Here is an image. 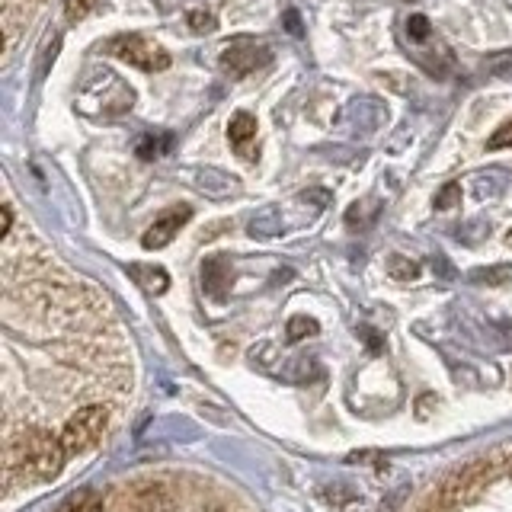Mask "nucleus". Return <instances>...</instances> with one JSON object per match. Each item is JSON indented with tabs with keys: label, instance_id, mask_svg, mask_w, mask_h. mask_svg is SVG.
I'll list each match as a JSON object with an SVG mask.
<instances>
[{
	"label": "nucleus",
	"instance_id": "6e6552de",
	"mask_svg": "<svg viewBox=\"0 0 512 512\" xmlns=\"http://www.w3.org/2000/svg\"><path fill=\"white\" fill-rule=\"evenodd\" d=\"M170 135H144L141 141H138V157L141 160H154V157H160L167 148H170Z\"/></svg>",
	"mask_w": 512,
	"mask_h": 512
},
{
	"label": "nucleus",
	"instance_id": "ddd939ff",
	"mask_svg": "<svg viewBox=\"0 0 512 512\" xmlns=\"http://www.w3.org/2000/svg\"><path fill=\"white\" fill-rule=\"evenodd\" d=\"M487 148H490V151L512 148V119H509V122H503L500 128H496V132H493V138L487 141Z\"/></svg>",
	"mask_w": 512,
	"mask_h": 512
},
{
	"label": "nucleus",
	"instance_id": "20e7f679",
	"mask_svg": "<svg viewBox=\"0 0 512 512\" xmlns=\"http://www.w3.org/2000/svg\"><path fill=\"white\" fill-rule=\"evenodd\" d=\"M269 58H272L269 45L253 42V39H237V42H231V45L221 52V68H224V71H231V74H237V77H247V74H253V71L266 68Z\"/></svg>",
	"mask_w": 512,
	"mask_h": 512
},
{
	"label": "nucleus",
	"instance_id": "9d476101",
	"mask_svg": "<svg viewBox=\"0 0 512 512\" xmlns=\"http://www.w3.org/2000/svg\"><path fill=\"white\" fill-rule=\"evenodd\" d=\"M311 333H317V320H311V317H292V320H288V340H292V343L304 340V336H311Z\"/></svg>",
	"mask_w": 512,
	"mask_h": 512
},
{
	"label": "nucleus",
	"instance_id": "2eb2a0df",
	"mask_svg": "<svg viewBox=\"0 0 512 512\" xmlns=\"http://www.w3.org/2000/svg\"><path fill=\"white\" fill-rule=\"evenodd\" d=\"M461 202V186L458 183H448L439 196H436V208H452V205H458Z\"/></svg>",
	"mask_w": 512,
	"mask_h": 512
},
{
	"label": "nucleus",
	"instance_id": "1a4fd4ad",
	"mask_svg": "<svg viewBox=\"0 0 512 512\" xmlns=\"http://www.w3.org/2000/svg\"><path fill=\"white\" fill-rule=\"evenodd\" d=\"M61 512H103V493H93V490L77 493Z\"/></svg>",
	"mask_w": 512,
	"mask_h": 512
},
{
	"label": "nucleus",
	"instance_id": "a211bd4d",
	"mask_svg": "<svg viewBox=\"0 0 512 512\" xmlns=\"http://www.w3.org/2000/svg\"><path fill=\"white\" fill-rule=\"evenodd\" d=\"M509 477H512V464H509Z\"/></svg>",
	"mask_w": 512,
	"mask_h": 512
},
{
	"label": "nucleus",
	"instance_id": "39448f33",
	"mask_svg": "<svg viewBox=\"0 0 512 512\" xmlns=\"http://www.w3.org/2000/svg\"><path fill=\"white\" fill-rule=\"evenodd\" d=\"M192 218V208L189 205H180V208H170V212L160 215L148 231H144L141 237V244L148 247V250H160V247H167L170 240L176 237V231L183 228V224Z\"/></svg>",
	"mask_w": 512,
	"mask_h": 512
},
{
	"label": "nucleus",
	"instance_id": "9b49d317",
	"mask_svg": "<svg viewBox=\"0 0 512 512\" xmlns=\"http://www.w3.org/2000/svg\"><path fill=\"white\" fill-rule=\"evenodd\" d=\"M429 32H432V26H429V20H426L423 13H416V16H410V20H407V36L410 39L423 42V39H429Z\"/></svg>",
	"mask_w": 512,
	"mask_h": 512
},
{
	"label": "nucleus",
	"instance_id": "7ed1b4c3",
	"mask_svg": "<svg viewBox=\"0 0 512 512\" xmlns=\"http://www.w3.org/2000/svg\"><path fill=\"white\" fill-rule=\"evenodd\" d=\"M106 52L112 58H119V61H128V64H135V68L141 71H164L170 68V55L164 52V48H157L151 42H144L141 36H116V39H109L106 42Z\"/></svg>",
	"mask_w": 512,
	"mask_h": 512
},
{
	"label": "nucleus",
	"instance_id": "f257e3e1",
	"mask_svg": "<svg viewBox=\"0 0 512 512\" xmlns=\"http://www.w3.org/2000/svg\"><path fill=\"white\" fill-rule=\"evenodd\" d=\"M64 452L61 436H52L48 429H26L20 439L7 442V484L20 474L26 484H39V480H52L64 468Z\"/></svg>",
	"mask_w": 512,
	"mask_h": 512
},
{
	"label": "nucleus",
	"instance_id": "f8f14e48",
	"mask_svg": "<svg viewBox=\"0 0 512 512\" xmlns=\"http://www.w3.org/2000/svg\"><path fill=\"white\" fill-rule=\"evenodd\" d=\"M186 23L192 26V32H212L218 23H215V16L212 13H205V10H192L186 16Z\"/></svg>",
	"mask_w": 512,
	"mask_h": 512
},
{
	"label": "nucleus",
	"instance_id": "4468645a",
	"mask_svg": "<svg viewBox=\"0 0 512 512\" xmlns=\"http://www.w3.org/2000/svg\"><path fill=\"white\" fill-rule=\"evenodd\" d=\"M90 7H93V0H64V16H68L71 23H77L90 13Z\"/></svg>",
	"mask_w": 512,
	"mask_h": 512
},
{
	"label": "nucleus",
	"instance_id": "dca6fc26",
	"mask_svg": "<svg viewBox=\"0 0 512 512\" xmlns=\"http://www.w3.org/2000/svg\"><path fill=\"white\" fill-rule=\"evenodd\" d=\"M285 23H288L285 29L292 32V36H301V20H298V13H295V10H288V13H285Z\"/></svg>",
	"mask_w": 512,
	"mask_h": 512
},
{
	"label": "nucleus",
	"instance_id": "423d86ee",
	"mask_svg": "<svg viewBox=\"0 0 512 512\" xmlns=\"http://www.w3.org/2000/svg\"><path fill=\"white\" fill-rule=\"evenodd\" d=\"M228 138H231V144H234L237 151H244V148H247V141L256 138V119L250 116V112H237V116L231 119V125H228Z\"/></svg>",
	"mask_w": 512,
	"mask_h": 512
},
{
	"label": "nucleus",
	"instance_id": "f3484780",
	"mask_svg": "<svg viewBox=\"0 0 512 512\" xmlns=\"http://www.w3.org/2000/svg\"><path fill=\"white\" fill-rule=\"evenodd\" d=\"M10 228H13V208H10V205H4V231H0V234L10 237Z\"/></svg>",
	"mask_w": 512,
	"mask_h": 512
},
{
	"label": "nucleus",
	"instance_id": "f03ea898",
	"mask_svg": "<svg viewBox=\"0 0 512 512\" xmlns=\"http://www.w3.org/2000/svg\"><path fill=\"white\" fill-rule=\"evenodd\" d=\"M106 426H109V410L103 404H87L77 413H71L68 423L61 426V445H64V452H68V458L84 455L93 445H100Z\"/></svg>",
	"mask_w": 512,
	"mask_h": 512
},
{
	"label": "nucleus",
	"instance_id": "0eeeda50",
	"mask_svg": "<svg viewBox=\"0 0 512 512\" xmlns=\"http://www.w3.org/2000/svg\"><path fill=\"white\" fill-rule=\"evenodd\" d=\"M132 276L141 288H148V292H164V288L170 285L167 272L164 269H148V266H132Z\"/></svg>",
	"mask_w": 512,
	"mask_h": 512
}]
</instances>
